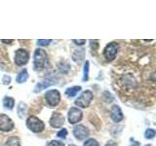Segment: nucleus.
I'll return each mask as SVG.
<instances>
[{"instance_id":"aec40b11","label":"nucleus","mask_w":156,"mask_h":146,"mask_svg":"<svg viewBox=\"0 0 156 146\" xmlns=\"http://www.w3.org/2000/svg\"><path fill=\"white\" fill-rule=\"evenodd\" d=\"M84 146H100L99 143H98V141L93 139V138H90L88 139L86 142L84 143Z\"/></svg>"},{"instance_id":"a878e982","label":"nucleus","mask_w":156,"mask_h":146,"mask_svg":"<svg viewBox=\"0 0 156 146\" xmlns=\"http://www.w3.org/2000/svg\"><path fill=\"white\" fill-rule=\"evenodd\" d=\"M72 41L75 44H77V45H83V44L86 42V40H84V39H82V40H75V39H73Z\"/></svg>"},{"instance_id":"cd10ccee","label":"nucleus","mask_w":156,"mask_h":146,"mask_svg":"<svg viewBox=\"0 0 156 146\" xmlns=\"http://www.w3.org/2000/svg\"><path fill=\"white\" fill-rule=\"evenodd\" d=\"M3 43H6V44H10V43H12L13 42V40H4V39H2L1 40Z\"/></svg>"},{"instance_id":"f03ea898","label":"nucleus","mask_w":156,"mask_h":146,"mask_svg":"<svg viewBox=\"0 0 156 146\" xmlns=\"http://www.w3.org/2000/svg\"><path fill=\"white\" fill-rule=\"evenodd\" d=\"M27 126L33 133H41L44 130V123L35 116L29 117L27 121Z\"/></svg>"},{"instance_id":"20e7f679","label":"nucleus","mask_w":156,"mask_h":146,"mask_svg":"<svg viewBox=\"0 0 156 146\" xmlns=\"http://www.w3.org/2000/svg\"><path fill=\"white\" fill-rule=\"evenodd\" d=\"M92 99H93L92 92L91 91H85V92H83L81 94V96L75 100V104L79 107H82V108H85V107L89 106Z\"/></svg>"},{"instance_id":"a211bd4d","label":"nucleus","mask_w":156,"mask_h":146,"mask_svg":"<svg viewBox=\"0 0 156 146\" xmlns=\"http://www.w3.org/2000/svg\"><path fill=\"white\" fill-rule=\"evenodd\" d=\"M89 79V61H86L83 69V81H88Z\"/></svg>"},{"instance_id":"2eb2a0df","label":"nucleus","mask_w":156,"mask_h":146,"mask_svg":"<svg viewBox=\"0 0 156 146\" xmlns=\"http://www.w3.org/2000/svg\"><path fill=\"white\" fill-rule=\"evenodd\" d=\"M27 78H28V74H27V69H23L22 70L21 72L19 73V75L17 76V82L18 83H24L27 80Z\"/></svg>"},{"instance_id":"7ed1b4c3","label":"nucleus","mask_w":156,"mask_h":146,"mask_svg":"<svg viewBox=\"0 0 156 146\" xmlns=\"http://www.w3.org/2000/svg\"><path fill=\"white\" fill-rule=\"evenodd\" d=\"M118 51H119V45L116 42H111L109 44H107L104 51L105 57L107 61H113Z\"/></svg>"},{"instance_id":"6ab92c4d","label":"nucleus","mask_w":156,"mask_h":146,"mask_svg":"<svg viewBox=\"0 0 156 146\" xmlns=\"http://www.w3.org/2000/svg\"><path fill=\"white\" fill-rule=\"evenodd\" d=\"M144 136L146 139H152L154 136H155V130L153 129H148L145 130V134Z\"/></svg>"},{"instance_id":"bb28decb","label":"nucleus","mask_w":156,"mask_h":146,"mask_svg":"<svg viewBox=\"0 0 156 146\" xmlns=\"http://www.w3.org/2000/svg\"><path fill=\"white\" fill-rule=\"evenodd\" d=\"M105 146H117V144L114 142V141L110 140V141H108V142L105 144Z\"/></svg>"},{"instance_id":"9b49d317","label":"nucleus","mask_w":156,"mask_h":146,"mask_svg":"<svg viewBox=\"0 0 156 146\" xmlns=\"http://www.w3.org/2000/svg\"><path fill=\"white\" fill-rule=\"evenodd\" d=\"M110 117L115 123H119L120 121H122V119H123V113H122L119 106L112 105L110 109Z\"/></svg>"},{"instance_id":"4be33fe9","label":"nucleus","mask_w":156,"mask_h":146,"mask_svg":"<svg viewBox=\"0 0 156 146\" xmlns=\"http://www.w3.org/2000/svg\"><path fill=\"white\" fill-rule=\"evenodd\" d=\"M52 40H50V39H48V40H42V39H39V40H37V44L39 46H47L49 45V43H50Z\"/></svg>"},{"instance_id":"0eeeda50","label":"nucleus","mask_w":156,"mask_h":146,"mask_svg":"<svg viewBox=\"0 0 156 146\" xmlns=\"http://www.w3.org/2000/svg\"><path fill=\"white\" fill-rule=\"evenodd\" d=\"M14 129V123L12 119L5 114H0V130L10 131Z\"/></svg>"},{"instance_id":"39448f33","label":"nucleus","mask_w":156,"mask_h":146,"mask_svg":"<svg viewBox=\"0 0 156 146\" xmlns=\"http://www.w3.org/2000/svg\"><path fill=\"white\" fill-rule=\"evenodd\" d=\"M45 99L50 106H56L61 100V95L57 90H50L45 94Z\"/></svg>"},{"instance_id":"9d476101","label":"nucleus","mask_w":156,"mask_h":146,"mask_svg":"<svg viewBox=\"0 0 156 146\" xmlns=\"http://www.w3.org/2000/svg\"><path fill=\"white\" fill-rule=\"evenodd\" d=\"M63 122H65V118L63 116L58 113V112H55L53 113L51 119H50V125L53 127V128H61V127L63 125Z\"/></svg>"},{"instance_id":"dca6fc26","label":"nucleus","mask_w":156,"mask_h":146,"mask_svg":"<svg viewBox=\"0 0 156 146\" xmlns=\"http://www.w3.org/2000/svg\"><path fill=\"white\" fill-rule=\"evenodd\" d=\"M27 113V104L23 102H20L18 105V115L21 119H23Z\"/></svg>"},{"instance_id":"f3484780","label":"nucleus","mask_w":156,"mask_h":146,"mask_svg":"<svg viewBox=\"0 0 156 146\" xmlns=\"http://www.w3.org/2000/svg\"><path fill=\"white\" fill-rule=\"evenodd\" d=\"M4 146H21V143H20V139L18 137L12 136V137H10L6 141V143H5Z\"/></svg>"},{"instance_id":"b1692460","label":"nucleus","mask_w":156,"mask_h":146,"mask_svg":"<svg viewBox=\"0 0 156 146\" xmlns=\"http://www.w3.org/2000/svg\"><path fill=\"white\" fill-rule=\"evenodd\" d=\"M91 42V49L93 51H96L98 47H99V44H98V41H94V40H90Z\"/></svg>"},{"instance_id":"c85d7f7f","label":"nucleus","mask_w":156,"mask_h":146,"mask_svg":"<svg viewBox=\"0 0 156 146\" xmlns=\"http://www.w3.org/2000/svg\"><path fill=\"white\" fill-rule=\"evenodd\" d=\"M130 146H140V143L139 142H133Z\"/></svg>"},{"instance_id":"4468645a","label":"nucleus","mask_w":156,"mask_h":146,"mask_svg":"<svg viewBox=\"0 0 156 146\" xmlns=\"http://www.w3.org/2000/svg\"><path fill=\"white\" fill-rule=\"evenodd\" d=\"M3 105L6 109H9V110L13 109V107L15 105L14 99H12V97H10V96H5L3 99Z\"/></svg>"},{"instance_id":"6e6552de","label":"nucleus","mask_w":156,"mask_h":146,"mask_svg":"<svg viewBox=\"0 0 156 146\" xmlns=\"http://www.w3.org/2000/svg\"><path fill=\"white\" fill-rule=\"evenodd\" d=\"M82 119V111L76 107H72L68 111V122L70 124H76Z\"/></svg>"},{"instance_id":"1a4fd4ad","label":"nucleus","mask_w":156,"mask_h":146,"mask_svg":"<svg viewBox=\"0 0 156 146\" xmlns=\"http://www.w3.org/2000/svg\"><path fill=\"white\" fill-rule=\"evenodd\" d=\"M73 134H74V136L78 140H83L89 135V130H88L84 126L78 125V126H75L74 129H73Z\"/></svg>"},{"instance_id":"c756f323","label":"nucleus","mask_w":156,"mask_h":146,"mask_svg":"<svg viewBox=\"0 0 156 146\" xmlns=\"http://www.w3.org/2000/svg\"><path fill=\"white\" fill-rule=\"evenodd\" d=\"M69 146H76V145H73V144H70Z\"/></svg>"},{"instance_id":"5701e85b","label":"nucleus","mask_w":156,"mask_h":146,"mask_svg":"<svg viewBox=\"0 0 156 146\" xmlns=\"http://www.w3.org/2000/svg\"><path fill=\"white\" fill-rule=\"evenodd\" d=\"M47 146H65V145L58 140H52L51 142H49V144Z\"/></svg>"},{"instance_id":"ddd939ff","label":"nucleus","mask_w":156,"mask_h":146,"mask_svg":"<svg viewBox=\"0 0 156 146\" xmlns=\"http://www.w3.org/2000/svg\"><path fill=\"white\" fill-rule=\"evenodd\" d=\"M81 91V87L80 86H74V87H71V88H68L66 91V95L69 97H73L75 96L78 92Z\"/></svg>"},{"instance_id":"423d86ee","label":"nucleus","mask_w":156,"mask_h":146,"mask_svg":"<svg viewBox=\"0 0 156 146\" xmlns=\"http://www.w3.org/2000/svg\"><path fill=\"white\" fill-rule=\"evenodd\" d=\"M29 55L28 52L23 49H19L15 53V62L17 65H23L28 61Z\"/></svg>"},{"instance_id":"393cba45","label":"nucleus","mask_w":156,"mask_h":146,"mask_svg":"<svg viewBox=\"0 0 156 146\" xmlns=\"http://www.w3.org/2000/svg\"><path fill=\"white\" fill-rule=\"evenodd\" d=\"M2 82H3V84L4 85H8L10 84V82H11V77L10 76H7V75H5L3 77V79H2Z\"/></svg>"},{"instance_id":"f8f14e48","label":"nucleus","mask_w":156,"mask_h":146,"mask_svg":"<svg viewBox=\"0 0 156 146\" xmlns=\"http://www.w3.org/2000/svg\"><path fill=\"white\" fill-rule=\"evenodd\" d=\"M56 84V82L52 80V79H47V80H44L42 82H39L38 84L35 86V88H34V92H40L44 89H46V88L48 87H50L52 85H55Z\"/></svg>"},{"instance_id":"f257e3e1","label":"nucleus","mask_w":156,"mask_h":146,"mask_svg":"<svg viewBox=\"0 0 156 146\" xmlns=\"http://www.w3.org/2000/svg\"><path fill=\"white\" fill-rule=\"evenodd\" d=\"M47 62V54L42 49H36L33 56V66L34 70L41 71L45 68Z\"/></svg>"},{"instance_id":"412c9836","label":"nucleus","mask_w":156,"mask_h":146,"mask_svg":"<svg viewBox=\"0 0 156 146\" xmlns=\"http://www.w3.org/2000/svg\"><path fill=\"white\" fill-rule=\"evenodd\" d=\"M57 135L58 136V137L65 139L66 137V135H67V130L66 129H62V130H61L60 131H58V133L57 134Z\"/></svg>"}]
</instances>
